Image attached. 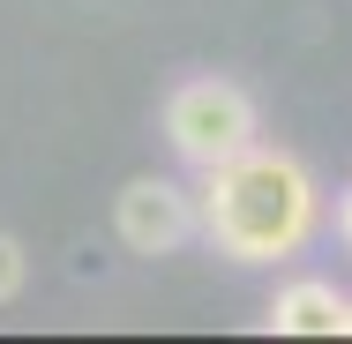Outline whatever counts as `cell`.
I'll list each match as a JSON object with an SVG mask.
<instances>
[{
	"label": "cell",
	"instance_id": "cell-2",
	"mask_svg": "<svg viewBox=\"0 0 352 344\" xmlns=\"http://www.w3.org/2000/svg\"><path fill=\"white\" fill-rule=\"evenodd\" d=\"M165 135H173V150H180L195 172H210L225 157L255 150V105H248L240 82L195 75V82H180V90L165 98Z\"/></svg>",
	"mask_w": 352,
	"mask_h": 344
},
{
	"label": "cell",
	"instance_id": "cell-5",
	"mask_svg": "<svg viewBox=\"0 0 352 344\" xmlns=\"http://www.w3.org/2000/svg\"><path fill=\"white\" fill-rule=\"evenodd\" d=\"M23 270H30V262H23V247H15L8 232H0V307H8L15 292H23Z\"/></svg>",
	"mask_w": 352,
	"mask_h": 344
},
{
	"label": "cell",
	"instance_id": "cell-1",
	"mask_svg": "<svg viewBox=\"0 0 352 344\" xmlns=\"http://www.w3.org/2000/svg\"><path fill=\"white\" fill-rule=\"evenodd\" d=\"M203 232L232 262H285L315 232V180L285 150H240L203 180Z\"/></svg>",
	"mask_w": 352,
	"mask_h": 344
},
{
	"label": "cell",
	"instance_id": "cell-3",
	"mask_svg": "<svg viewBox=\"0 0 352 344\" xmlns=\"http://www.w3.org/2000/svg\"><path fill=\"white\" fill-rule=\"evenodd\" d=\"M113 225H120V240H128L135 255H173V247L203 225V203H195L188 187H173V180H128Z\"/></svg>",
	"mask_w": 352,
	"mask_h": 344
},
{
	"label": "cell",
	"instance_id": "cell-4",
	"mask_svg": "<svg viewBox=\"0 0 352 344\" xmlns=\"http://www.w3.org/2000/svg\"><path fill=\"white\" fill-rule=\"evenodd\" d=\"M345 314L352 299L338 292V284H322V277H300V284H285L278 299H270V330L278 337H345Z\"/></svg>",
	"mask_w": 352,
	"mask_h": 344
}]
</instances>
